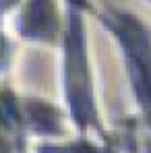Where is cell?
Segmentation results:
<instances>
[{"instance_id": "6da1fadb", "label": "cell", "mask_w": 151, "mask_h": 153, "mask_svg": "<svg viewBox=\"0 0 151 153\" xmlns=\"http://www.w3.org/2000/svg\"><path fill=\"white\" fill-rule=\"evenodd\" d=\"M64 83H66V97H68L75 120L81 126H87L95 118V108H93L91 76H89V66H87L83 27L77 15L71 17V27H68V35H66Z\"/></svg>"}, {"instance_id": "7a4b0ae2", "label": "cell", "mask_w": 151, "mask_h": 153, "mask_svg": "<svg viewBox=\"0 0 151 153\" xmlns=\"http://www.w3.org/2000/svg\"><path fill=\"white\" fill-rule=\"evenodd\" d=\"M112 27L122 42L128 60V73L139 102L151 114V39L147 29L128 15H116Z\"/></svg>"}, {"instance_id": "3957f363", "label": "cell", "mask_w": 151, "mask_h": 153, "mask_svg": "<svg viewBox=\"0 0 151 153\" xmlns=\"http://www.w3.org/2000/svg\"><path fill=\"white\" fill-rule=\"evenodd\" d=\"M21 31L33 39H50L56 33V13L52 0H29L21 17Z\"/></svg>"}, {"instance_id": "277c9868", "label": "cell", "mask_w": 151, "mask_h": 153, "mask_svg": "<svg viewBox=\"0 0 151 153\" xmlns=\"http://www.w3.org/2000/svg\"><path fill=\"white\" fill-rule=\"evenodd\" d=\"M27 118H29V126L35 132H48V134H56L60 130V116L58 112L46 105V103L31 102L27 105Z\"/></svg>"}, {"instance_id": "5b68a950", "label": "cell", "mask_w": 151, "mask_h": 153, "mask_svg": "<svg viewBox=\"0 0 151 153\" xmlns=\"http://www.w3.org/2000/svg\"><path fill=\"white\" fill-rule=\"evenodd\" d=\"M39 153H95V149L91 145H68V147H56V145H46L44 149H39Z\"/></svg>"}, {"instance_id": "8992f818", "label": "cell", "mask_w": 151, "mask_h": 153, "mask_svg": "<svg viewBox=\"0 0 151 153\" xmlns=\"http://www.w3.org/2000/svg\"><path fill=\"white\" fill-rule=\"evenodd\" d=\"M17 0H0V8H8L10 4H15Z\"/></svg>"}, {"instance_id": "52a82bcc", "label": "cell", "mask_w": 151, "mask_h": 153, "mask_svg": "<svg viewBox=\"0 0 151 153\" xmlns=\"http://www.w3.org/2000/svg\"><path fill=\"white\" fill-rule=\"evenodd\" d=\"M0 122H2V112H0Z\"/></svg>"}]
</instances>
